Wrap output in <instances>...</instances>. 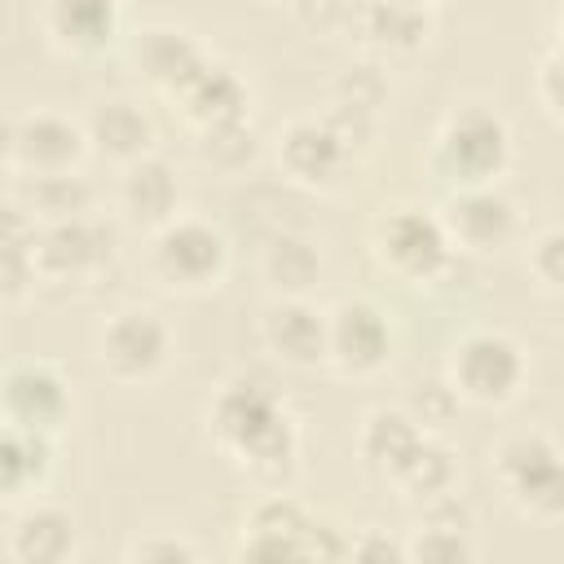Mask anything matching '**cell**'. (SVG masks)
Listing matches in <instances>:
<instances>
[{"label":"cell","mask_w":564,"mask_h":564,"mask_svg":"<svg viewBox=\"0 0 564 564\" xmlns=\"http://www.w3.org/2000/svg\"><path fill=\"white\" fill-rule=\"evenodd\" d=\"M115 207L141 234L163 229L167 220L181 216V176H176V167L167 159H159V154H145V159L119 167Z\"/></svg>","instance_id":"obj_18"},{"label":"cell","mask_w":564,"mask_h":564,"mask_svg":"<svg viewBox=\"0 0 564 564\" xmlns=\"http://www.w3.org/2000/svg\"><path fill=\"white\" fill-rule=\"evenodd\" d=\"M445 379L467 405L502 410L529 383V352H524V344L516 335L480 326V330H467V335H458L449 344Z\"/></svg>","instance_id":"obj_7"},{"label":"cell","mask_w":564,"mask_h":564,"mask_svg":"<svg viewBox=\"0 0 564 564\" xmlns=\"http://www.w3.org/2000/svg\"><path fill=\"white\" fill-rule=\"evenodd\" d=\"M516 159V137L511 123L485 106V101H463L454 106L436 137H432V172L449 189L467 185H498Z\"/></svg>","instance_id":"obj_4"},{"label":"cell","mask_w":564,"mask_h":564,"mask_svg":"<svg viewBox=\"0 0 564 564\" xmlns=\"http://www.w3.org/2000/svg\"><path fill=\"white\" fill-rule=\"evenodd\" d=\"M119 234L101 216H75L35 225V264L40 282H93L115 264Z\"/></svg>","instance_id":"obj_11"},{"label":"cell","mask_w":564,"mask_h":564,"mask_svg":"<svg viewBox=\"0 0 564 564\" xmlns=\"http://www.w3.org/2000/svg\"><path fill=\"white\" fill-rule=\"evenodd\" d=\"M167 101L181 110V119L189 123L194 137L198 132H212V128H229V123L251 119V88L220 57H207Z\"/></svg>","instance_id":"obj_17"},{"label":"cell","mask_w":564,"mask_h":564,"mask_svg":"<svg viewBox=\"0 0 564 564\" xmlns=\"http://www.w3.org/2000/svg\"><path fill=\"white\" fill-rule=\"evenodd\" d=\"M286 4L308 35H352V18L361 0H286Z\"/></svg>","instance_id":"obj_32"},{"label":"cell","mask_w":564,"mask_h":564,"mask_svg":"<svg viewBox=\"0 0 564 564\" xmlns=\"http://www.w3.org/2000/svg\"><path fill=\"white\" fill-rule=\"evenodd\" d=\"M145 273L167 295H207L229 273V238L203 216H176L150 234Z\"/></svg>","instance_id":"obj_5"},{"label":"cell","mask_w":564,"mask_h":564,"mask_svg":"<svg viewBox=\"0 0 564 564\" xmlns=\"http://www.w3.org/2000/svg\"><path fill=\"white\" fill-rule=\"evenodd\" d=\"M555 26H560V44H564V0H560V9H555Z\"/></svg>","instance_id":"obj_36"},{"label":"cell","mask_w":564,"mask_h":564,"mask_svg":"<svg viewBox=\"0 0 564 564\" xmlns=\"http://www.w3.org/2000/svg\"><path fill=\"white\" fill-rule=\"evenodd\" d=\"M0 414L13 427H31V432H48L62 436L66 423L75 419V392L70 379L44 361V357H22L4 366L0 379Z\"/></svg>","instance_id":"obj_12"},{"label":"cell","mask_w":564,"mask_h":564,"mask_svg":"<svg viewBox=\"0 0 564 564\" xmlns=\"http://www.w3.org/2000/svg\"><path fill=\"white\" fill-rule=\"evenodd\" d=\"M533 93H538L542 115L564 128V44H555V48L538 62V70H533Z\"/></svg>","instance_id":"obj_34"},{"label":"cell","mask_w":564,"mask_h":564,"mask_svg":"<svg viewBox=\"0 0 564 564\" xmlns=\"http://www.w3.org/2000/svg\"><path fill=\"white\" fill-rule=\"evenodd\" d=\"M352 560H410L405 538H383L379 529L352 533Z\"/></svg>","instance_id":"obj_35"},{"label":"cell","mask_w":564,"mask_h":564,"mask_svg":"<svg viewBox=\"0 0 564 564\" xmlns=\"http://www.w3.org/2000/svg\"><path fill=\"white\" fill-rule=\"evenodd\" d=\"M198 154H203L212 167H220V172H242V167L256 159V132H251V119L229 123V128L198 132Z\"/></svg>","instance_id":"obj_30"},{"label":"cell","mask_w":564,"mask_h":564,"mask_svg":"<svg viewBox=\"0 0 564 564\" xmlns=\"http://www.w3.org/2000/svg\"><path fill=\"white\" fill-rule=\"evenodd\" d=\"M524 269H529L538 291L564 300V225L533 234V242L524 247Z\"/></svg>","instance_id":"obj_29"},{"label":"cell","mask_w":564,"mask_h":564,"mask_svg":"<svg viewBox=\"0 0 564 564\" xmlns=\"http://www.w3.org/2000/svg\"><path fill=\"white\" fill-rule=\"evenodd\" d=\"M44 40L75 62L110 53L123 35V0H44L40 4Z\"/></svg>","instance_id":"obj_16"},{"label":"cell","mask_w":564,"mask_h":564,"mask_svg":"<svg viewBox=\"0 0 564 564\" xmlns=\"http://www.w3.org/2000/svg\"><path fill=\"white\" fill-rule=\"evenodd\" d=\"M4 555L13 564H66L75 555V520L53 502H18L9 507Z\"/></svg>","instance_id":"obj_20"},{"label":"cell","mask_w":564,"mask_h":564,"mask_svg":"<svg viewBox=\"0 0 564 564\" xmlns=\"http://www.w3.org/2000/svg\"><path fill=\"white\" fill-rule=\"evenodd\" d=\"M366 247H370L375 269L401 286H436L458 264V247H454L441 212H427L419 203L383 207L370 220Z\"/></svg>","instance_id":"obj_2"},{"label":"cell","mask_w":564,"mask_h":564,"mask_svg":"<svg viewBox=\"0 0 564 564\" xmlns=\"http://www.w3.org/2000/svg\"><path fill=\"white\" fill-rule=\"evenodd\" d=\"M352 35L375 57H414L432 40V4L410 0H361L352 18Z\"/></svg>","instance_id":"obj_19"},{"label":"cell","mask_w":564,"mask_h":564,"mask_svg":"<svg viewBox=\"0 0 564 564\" xmlns=\"http://www.w3.org/2000/svg\"><path fill=\"white\" fill-rule=\"evenodd\" d=\"M273 159H278V167L291 185L313 189V194H335L348 181L352 163H357L352 145L330 128L326 115L286 119L273 137Z\"/></svg>","instance_id":"obj_10"},{"label":"cell","mask_w":564,"mask_h":564,"mask_svg":"<svg viewBox=\"0 0 564 564\" xmlns=\"http://www.w3.org/2000/svg\"><path fill=\"white\" fill-rule=\"evenodd\" d=\"M260 348L286 370L326 366V308L308 295H273L256 322Z\"/></svg>","instance_id":"obj_15"},{"label":"cell","mask_w":564,"mask_h":564,"mask_svg":"<svg viewBox=\"0 0 564 564\" xmlns=\"http://www.w3.org/2000/svg\"><path fill=\"white\" fill-rule=\"evenodd\" d=\"M234 555H242V560H348L352 533H344L326 516L308 511L286 489H278V494H264L260 502H251V511L238 524Z\"/></svg>","instance_id":"obj_3"},{"label":"cell","mask_w":564,"mask_h":564,"mask_svg":"<svg viewBox=\"0 0 564 564\" xmlns=\"http://www.w3.org/2000/svg\"><path fill=\"white\" fill-rule=\"evenodd\" d=\"M53 463H57V436L4 423V432H0V489H4L9 507L31 502L48 485Z\"/></svg>","instance_id":"obj_23"},{"label":"cell","mask_w":564,"mask_h":564,"mask_svg":"<svg viewBox=\"0 0 564 564\" xmlns=\"http://www.w3.org/2000/svg\"><path fill=\"white\" fill-rule=\"evenodd\" d=\"M84 128H88L93 154L115 167H128V163L154 154V119L132 97H101L84 115Z\"/></svg>","instance_id":"obj_21"},{"label":"cell","mask_w":564,"mask_h":564,"mask_svg":"<svg viewBox=\"0 0 564 564\" xmlns=\"http://www.w3.org/2000/svg\"><path fill=\"white\" fill-rule=\"evenodd\" d=\"M9 203H18L35 225H53V220L88 216L97 194L79 172H57V176H13Z\"/></svg>","instance_id":"obj_25"},{"label":"cell","mask_w":564,"mask_h":564,"mask_svg":"<svg viewBox=\"0 0 564 564\" xmlns=\"http://www.w3.org/2000/svg\"><path fill=\"white\" fill-rule=\"evenodd\" d=\"M502 498L533 524L564 520V449L546 432H511L489 454Z\"/></svg>","instance_id":"obj_6"},{"label":"cell","mask_w":564,"mask_h":564,"mask_svg":"<svg viewBox=\"0 0 564 564\" xmlns=\"http://www.w3.org/2000/svg\"><path fill=\"white\" fill-rule=\"evenodd\" d=\"M388 485H392L405 502L427 507V502L454 494V485H458V458H454V449L441 441V432H427V436L397 463V471L388 476Z\"/></svg>","instance_id":"obj_24"},{"label":"cell","mask_w":564,"mask_h":564,"mask_svg":"<svg viewBox=\"0 0 564 564\" xmlns=\"http://www.w3.org/2000/svg\"><path fill=\"white\" fill-rule=\"evenodd\" d=\"M427 436V427L405 410V405H375L361 427H357V454L366 458L370 471H379L383 480L397 471V463Z\"/></svg>","instance_id":"obj_26"},{"label":"cell","mask_w":564,"mask_h":564,"mask_svg":"<svg viewBox=\"0 0 564 564\" xmlns=\"http://www.w3.org/2000/svg\"><path fill=\"white\" fill-rule=\"evenodd\" d=\"M410 4H436V0H410Z\"/></svg>","instance_id":"obj_37"},{"label":"cell","mask_w":564,"mask_h":564,"mask_svg":"<svg viewBox=\"0 0 564 564\" xmlns=\"http://www.w3.org/2000/svg\"><path fill=\"white\" fill-rule=\"evenodd\" d=\"M212 445L264 494L291 489L300 471V427L269 379L238 375L207 401Z\"/></svg>","instance_id":"obj_1"},{"label":"cell","mask_w":564,"mask_h":564,"mask_svg":"<svg viewBox=\"0 0 564 564\" xmlns=\"http://www.w3.org/2000/svg\"><path fill=\"white\" fill-rule=\"evenodd\" d=\"M392 361V322L370 300L326 308V366L344 379H375Z\"/></svg>","instance_id":"obj_13"},{"label":"cell","mask_w":564,"mask_h":564,"mask_svg":"<svg viewBox=\"0 0 564 564\" xmlns=\"http://www.w3.org/2000/svg\"><path fill=\"white\" fill-rule=\"evenodd\" d=\"M264 4H278V0H264Z\"/></svg>","instance_id":"obj_38"},{"label":"cell","mask_w":564,"mask_h":564,"mask_svg":"<svg viewBox=\"0 0 564 564\" xmlns=\"http://www.w3.org/2000/svg\"><path fill=\"white\" fill-rule=\"evenodd\" d=\"M260 273L273 295H308L322 278V251L304 234H278L260 256Z\"/></svg>","instance_id":"obj_28"},{"label":"cell","mask_w":564,"mask_h":564,"mask_svg":"<svg viewBox=\"0 0 564 564\" xmlns=\"http://www.w3.org/2000/svg\"><path fill=\"white\" fill-rule=\"evenodd\" d=\"M410 560L423 564H458V560H476V542H471V524L463 511H454V494L436 498L423 507L419 529H410L405 538Z\"/></svg>","instance_id":"obj_27"},{"label":"cell","mask_w":564,"mask_h":564,"mask_svg":"<svg viewBox=\"0 0 564 564\" xmlns=\"http://www.w3.org/2000/svg\"><path fill=\"white\" fill-rule=\"evenodd\" d=\"M441 220L458 247V256H498L520 234V212L502 185H467L449 189Z\"/></svg>","instance_id":"obj_14"},{"label":"cell","mask_w":564,"mask_h":564,"mask_svg":"<svg viewBox=\"0 0 564 564\" xmlns=\"http://www.w3.org/2000/svg\"><path fill=\"white\" fill-rule=\"evenodd\" d=\"M212 53L185 31V26H167V22H154V26H141L137 31V44H132V62L141 70V79L159 93V97H172Z\"/></svg>","instance_id":"obj_22"},{"label":"cell","mask_w":564,"mask_h":564,"mask_svg":"<svg viewBox=\"0 0 564 564\" xmlns=\"http://www.w3.org/2000/svg\"><path fill=\"white\" fill-rule=\"evenodd\" d=\"M203 551L189 542V538H181V533H167V529H154V533H145V538H137L132 546H128V560L132 564H194Z\"/></svg>","instance_id":"obj_33"},{"label":"cell","mask_w":564,"mask_h":564,"mask_svg":"<svg viewBox=\"0 0 564 564\" xmlns=\"http://www.w3.org/2000/svg\"><path fill=\"white\" fill-rule=\"evenodd\" d=\"M458 405H463V397L449 388L445 375H441V379H427V383H414V392H410V401H405V410H410L427 432H445Z\"/></svg>","instance_id":"obj_31"},{"label":"cell","mask_w":564,"mask_h":564,"mask_svg":"<svg viewBox=\"0 0 564 564\" xmlns=\"http://www.w3.org/2000/svg\"><path fill=\"white\" fill-rule=\"evenodd\" d=\"M93 357H97V370L106 379H115L123 388H145V383L163 379V370L172 366L176 335L154 308L128 304V308H115L97 326Z\"/></svg>","instance_id":"obj_8"},{"label":"cell","mask_w":564,"mask_h":564,"mask_svg":"<svg viewBox=\"0 0 564 564\" xmlns=\"http://www.w3.org/2000/svg\"><path fill=\"white\" fill-rule=\"evenodd\" d=\"M93 154L88 128L75 115L35 106L9 119L4 137V163L9 176H57V172H79L84 159Z\"/></svg>","instance_id":"obj_9"}]
</instances>
